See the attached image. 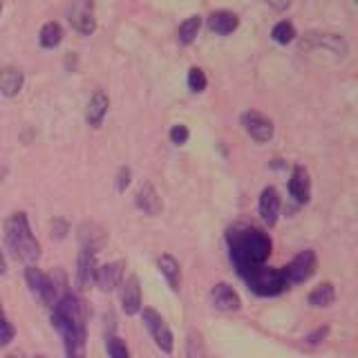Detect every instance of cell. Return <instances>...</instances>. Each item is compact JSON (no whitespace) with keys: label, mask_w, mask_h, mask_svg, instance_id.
<instances>
[{"label":"cell","mask_w":358,"mask_h":358,"mask_svg":"<svg viewBox=\"0 0 358 358\" xmlns=\"http://www.w3.org/2000/svg\"><path fill=\"white\" fill-rule=\"evenodd\" d=\"M36 358H45V356H36Z\"/></svg>","instance_id":"cell-38"},{"label":"cell","mask_w":358,"mask_h":358,"mask_svg":"<svg viewBox=\"0 0 358 358\" xmlns=\"http://www.w3.org/2000/svg\"><path fill=\"white\" fill-rule=\"evenodd\" d=\"M61 336H63L67 358H85V352H87L85 329H67V331H61Z\"/></svg>","instance_id":"cell-19"},{"label":"cell","mask_w":358,"mask_h":358,"mask_svg":"<svg viewBox=\"0 0 358 358\" xmlns=\"http://www.w3.org/2000/svg\"><path fill=\"white\" fill-rule=\"evenodd\" d=\"M240 121H242V126H244L246 134H249L251 139L260 141V143H266V141L273 139L275 126H273L271 119L262 115V112L249 110V112H244V115L240 117Z\"/></svg>","instance_id":"cell-8"},{"label":"cell","mask_w":358,"mask_h":358,"mask_svg":"<svg viewBox=\"0 0 358 358\" xmlns=\"http://www.w3.org/2000/svg\"><path fill=\"white\" fill-rule=\"evenodd\" d=\"M108 354H110V358H130L128 347H126V343H123L121 338H110Z\"/></svg>","instance_id":"cell-29"},{"label":"cell","mask_w":358,"mask_h":358,"mask_svg":"<svg viewBox=\"0 0 358 358\" xmlns=\"http://www.w3.org/2000/svg\"><path fill=\"white\" fill-rule=\"evenodd\" d=\"M52 322L59 331L67 329H85V305L76 296L65 294L56 300Z\"/></svg>","instance_id":"cell-3"},{"label":"cell","mask_w":358,"mask_h":358,"mask_svg":"<svg viewBox=\"0 0 358 358\" xmlns=\"http://www.w3.org/2000/svg\"><path fill=\"white\" fill-rule=\"evenodd\" d=\"M25 280H27V285L31 289V294L36 296L43 305H48V307H54L56 305V285H54V280L48 275V273H43L38 266H27V271H25Z\"/></svg>","instance_id":"cell-7"},{"label":"cell","mask_w":358,"mask_h":358,"mask_svg":"<svg viewBox=\"0 0 358 358\" xmlns=\"http://www.w3.org/2000/svg\"><path fill=\"white\" fill-rule=\"evenodd\" d=\"M289 195L294 197L296 201H300V204H307V201L311 199V179H309L307 168L296 166L294 171H291Z\"/></svg>","instance_id":"cell-13"},{"label":"cell","mask_w":358,"mask_h":358,"mask_svg":"<svg viewBox=\"0 0 358 358\" xmlns=\"http://www.w3.org/2000/svg\"><path fill=\"white\" fill-rule=\"evenodd\" d=\"M249 289L253 294L262 296V298H271V296H280L282 291L289 289L287 275L282 268H271V266H260L257 271L249 273L244 278Z\"/></svg>","instance_id":"cell-4"},{"label":"cell","mask_w":358,"mask_h":358,"mask_svg":"<svg viewBox=\"0 0 358 358\" xmlns=\"http://www.w3.org/2000/svg\"><path fill=\"white\" fill-rule=\"evenodd\" d=\"M137 206L145 213V215H159L162 213V197L155 190L152 184H143L137 193Z\"/></svg>","instance_id":"cell-22"},{"label":"cell","mask_w":358,"mask_h":358,"mask_svg":"<svg viewBox=\"0 0 358 358\" xmlns=\"http://www.w3.org/2000/svg\"><path fill=\"white\" fill-rule=\"evenodd\" d=\"M0 318H5V309H3V305H0Z\"/></svg>","instance_id":"cell-35"},{"label":"cell","mask_w":358,"mask_h":358,"mask_svg":"<svg viewBox=\"0 0 358 358\" xmlns=\"http://www.w3.org/2000/svg\"><path fill=\"white\" fill-rule=\"evenodd\" d=\"M199 27H201V18L199 16H188L182 25L177 29V38L182 45H190L199 34Z\"/></svg>","instance_id":"cell-25"},{"label":"cell","mask_w":358,"mask_h":358,"mask_svg":"<svg viewBox=\"0 0 358 358\" xmlns=\"http://www.w3.org/2000/svg\"><path fill=\"white\" fill-rule=\"evenodd\" d=\"M78 240H81V246L92 253H99L103 249V244L108 240L106 231L99 227V224H92V222H85L81 224V229H78Z\"/></svg>","instance_id":"cell-15"},{"label":"cell","mask_w":358,"mask_h":358,"mask_svg":"<svg viewBox=\"0 0 358 358\" xmlns=\"http://www.w3.org/2000/svg\"><path fill=\"white\" fill-rule=\"evenodd\" d=\"M307 300L311 307H329L336 300V287L331 282H322L311 291Z\"/></svg>","instance_id":"cell-23"},{"label":"cell","mask_w":358,"mask_h":358,"mask_svg":"<svg viewBox=\"0 0 358 358\" xmlns=\"http://www.w3.org/2000/svg\"><path fill=\"white\" fill-rule=\"evenodd\" d=\"M206 85H208V81H206L204 70H201V67H190L188 70V87L193 90V92H204Z\"/></svg>","instance_id":"cell-27"},{"label":"cell","mask_w":358,"mask_h":358,"mask_svg":"<svg viewBox=\"0 0 358 358\" xmlns=\"http://www.w3.org/2000/svg\"><path fill=\"white\" fill-rule=\"evenodd\" d=\"M168 137H171V141H173L175 145H184V143L188 141V137H190V132H188L186 126H182V123H177V126H173L171 132H168Z\"/></svg>","instance_id":"cell-30"},{"label":"cell","mask_w":358,"mask_h":358,"mask_svg":"<svg viewBox=\"0 0 358 358\" xmlns=\"http://www.w3.org/2000/svg\"><path fill=\"white\" fill-rule=\"evenodd\" d=\"M7 358H16V356H7Z\"/></svg>","instance_id":"cell-37"},{"label":"cell","mask_w":358,"mask_h":358,"mask_svg":"<svg viewBox=\"0 0 358 358\" xmlns=\"http://www.w3.org/2000/svg\"><path fill=\"white\" fill-rule=\"evenodd\" d=\"M318 268V257L313 249H305L300 251L294 260H291L282 271L287 275V282L289 285H300V282H307V280L316 273Z\"/></svg>","instance_id":"cell-6"},{"label":"cell","mask_w":358,"mask_h":358,"mask_svg":"<svg viewBox=\"0 0 358 358\" xmlns=\"http://www.w3.org/2000/svg\"><path fill=\"white\" fill-rule=\"evenodd\" d=\"M130 168L128 166H121L119 168V175H117V190L119 193H123V190H126L128 186H130Z\"/></svg>","instance_id":"cell-32"},{"label":"cell","mask_w":358,"mask_h":358,"mask_svg":"<svg viewBox=\"0 0 358 358\" xmlns=\"http://www.w3.org/2000/svg\"><path fill=\"white\" fill-rule=\"evenodd\" d=\"M121 307L128 316H134V313L141 311V285L137 275H128L121 282Z\"/></svg>","instance_id":"cell-10"},{"label":"cell","mask_w":358,"mask_h":358,"mask_svg":"<svg viewBox=\"0 0 358 358\" xmlns=\"http://www.w3.org/2000/svg\"><path fill=\"white\" fill-rule=\"evenodd\" d=\"M0 14H3V3H0Z\"/></svg>","instance_id":"cell-36"},{"label":"cell","mask_w":358,"mask_h":358,"mask_svg":"<svg viewBox=\"0 0 358 358\" xmlns=\"http://www.w3.org/2000/svg\"><path fill=\"white\" fill-rule=\"evenodd\" d=\"M7 271V262H5V255H3V251H0V275H3Z\"/></svg>","instance_id":"cell-34"},{"label":"cell","mask_w":358,"mask_h":358,"mask_svg":"<svg viewBox=\"0 0 358 358\" xmlns=\"http://www.w3.org/2000/svg\"><path fill=\"white\" fill-rule=\"evenodd\" d=\"M157 266H159L162 275L166 278L168 287H171L173 291L182 289V266H179V262L171 253H164L159 260H157Z\"/></svg>","instance_id":"cell-21"},{"label":"cell","mask_w":358,"mask_h":358,"mask_svg":"<svg viewBox=\"0 0 358 358\" xmlns=\"http://www.w3.org/2000/svg\"><path fill=\"white\" fill-rule=\"evenodd\" d=\"M41 45L45 50H54L59 48L61 41H63V27L59 25V22H45V25L41 27V36H38Z\"/></svg>","instance_id":"cell-24"},{"label":"cell","mask_w":358,"mask_h":358,"mask_svg":"<svg viewBox=\"0 0 358 358\" xmlns=\"http://www.w3.org/2000/svg\"><path fill=\"white\" fill-rule=\"evenodd\" d=\"M238 27H240V18L235 16L233 11L217 9L208 16V29L213 34H220V36H229V34H233Z\"/></svg>","instance_id":"cell-18"},{"label":"cell","mask_w":358,"mask_h":358,"mask_svg":"<svg viewBox=\"0 0 358 358\" xmlns=\"http://www.w3.org/2000/svg\"><path fill=\"white\" fill-rule=\"evenodd\" d=\"M5 240L18 260L27 262L29 266L41 257V244L34 238L25 213H11L5 220Z\"/></svg>","instance_id":"cell-2"},{"label":"cell","mask_w":358,"mask_h":358,"mask_svg":"<svg viewBox=\"0 0 358 358\" xmlns=\"http://www.w3.org/2000/svg\"><path fill=\"white\" fill-rule=\"evenodd\" d=\"M70 22H72V27L78 34H83V36H90V34H94V29H96V18L92 14V5H87V3L74 5L70 9Z\"/></svg>","instance_id":"cell-14"},{"label":"cell","mask_w":358,"mask_h":358,"mask_svg":"<svg viewBox=\"0 0 358 358\" xmlns=\"http://www.w3.org/2000/svg\"><path fill=\"white\" fill-rule=\"evenodd\" d=\"M280 195L273 186H266L262 193H260V199H257V213H260L262 222L266 227H275L278 222V215H280Z\"/></svg>","instance_id":"cell-11"},{"label":"cell","mask_w":358,"mask_h":358,"mask_svg":"<svg viewBox=\"0 0 358 358\" xmlns=\"http://www.w3.org/2000/svg\"><path fill=\"white\" fill-rule=\"evenodd\" d=\"M227 244L231 260L242 278L257 271L260 266H266V260L271 257L273 249L268 233L255 227H244V224H238V227H231L227 231Z\"/></svg>","instance_id":"cell-1"},{"label":"cell","mask_w":358,"mask_h":358,"mask_svg":"<svg viewBox=\"0 0 358 358\" xmlns=\"http://www.w3.org/2000/svg\"><path fill=\"white\" fill-rule=\"evenodd\" d=\"M210 300L220 311H240L242 298L229 282H217L210 291Z\"/></svg>","instance_id":"cell-12"},{"label":"cell","mask_w":358,"mask_h":358,"mask_svg":"<svg viewBox=\"0 0 358 358\" xmlns=\"http://www.w3.org/2000/svg\"><path fill=\"white\" fill-rule=\"evenodd\" d=\"M108 108H110V99L106 92H94L92 99L87 101V108H85V121H87V126H92V128H99L101 123H103L106 115H108Z\"/></svg>","instance_id":"cell-17"},{"label":"cell","mask_w":358,"mask_h":358,"mask_svg":"<svg viewBox=\"0 0 358 358\" xmlns=\"http://www.w3.org/2000/svg\"><path fill=\"white\" fill-rule=\"evenodd\" d=\"M271 38L278 43V45H287L296 38V27H294V22H289V20H280L273 25L271 29Z\"/></svg>","instance_id":"cell-26"},{"label":"cell","mask_w":358,"mask_h":358,"mask_svg":"<svg viewBox=\"0 0 358 358\" xmlns=\"http://www.w3.org/2000/svg\"><path fill=\"white\" fill-rule=\"evenodd\" d=\"M94 273H96V253L81 249L78 253V262H76V282L81 289H87L94 282Z\"/></svg>","instance_id":"cell-16"},{"label":"cell","mask_w":358,"mask_h":358,"mask_svg":"<svg viewBox=\"0 0 358 358\" xmlns=\"http://www.w3.org/2000/svg\"><path fill=\"white\" fill-rule=\"evenodd\" d=\"M204 347H201V336L197 331L188 334V358H201Z\"/></svg>","instance_id":"cell-28"},{"label":"cell","mask_w":358,"mask_h":358,"mask_svg":"<svg viewBox=\"0 0 358 358\" xmlns=\"http://www.w3.org/2000/svg\"><path fill=\"white\" fill-rule=\"evenodd\" d=\"M327 334H329V327H318L316 331L307 336V343H311V345H318V343H322L324 338H327Z\"/></svg>","instance_id":"cell-33"},{"label":"cell","mask_w":358,"mask_h":358,"mask_svg":"<svg viewBox=\"0 0 358 358\" xmlns=\"http://www.w3.org/2000/svg\"><path fill=\"white\" fill-rule=\"evenodd\" d=\"M14 336H16V329L11 327V322H7V318H0V347L9 345L14 341Z\"/></svg>","instance_id":"cell-31"},{"label":"cell","mask_w":358,"mask_h":358,"mask_svg":"<svg viewBox=\"0 0 358 358\" xmlns=\"http://www.w3.org/2000/svg\"><path fill=\"white\" fill-rule=\"evenodd\" d=\"M139 313H141V320L145 324V329H148L150 336H152L155 345L159 347L164 354H173V350H175V338H173L171 327H168L166 320L162 318V313L155 311L152 307H143Z\"/></svg>","instance_id":"cell-5"},{"label":"cell","mask_w":358,"mask_h":358,"mask_svg":"<svg viewBox=\"0 0 358 358\" xmlns=\"http://www.w3.org/2000/svg\"><path fill=\"white\" fill-rule=\"evenodd\" d=\"M123 271H126V262L117 260V262H108L103 266H96L94 273V285L101 291H115L123 282Z\"/></svg>","instance_id":"cell-9"},{"label":"cell","mask_w":358,"mask_h":358,"mask_svg":"<svg viewBox=\"0 0 358 358\" xmlns=\"http://www.w3.org/2000/svg\"><path fill=\"white\" fill-rule=\"evenodd\" d=\"M22 83H25V74L18 67L7 65L0 70V92L5 96H16L22 90Z\"/></svg>","instance_id":"cell-20"}]
</instances>
